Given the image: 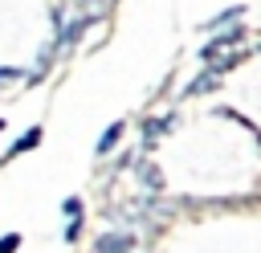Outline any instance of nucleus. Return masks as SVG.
Listing matches in <instances>:
<instances>
[{
	"label": "nucleus",
	"mask_w": 261,
	"mask_h": 253,
	"mask_svg": "<svg viewBox=\"0 0 261 253\" xmlns=\"http://www.w3.org/2000/svg\"><path fill=\"white\" fill-rule=\"evenodd\" d=\"M12 82H24V69H16V65H0V86H12Z\"/></svg>",
	"instance_id": "nucleus-10"
},
{
	"label": "nucleus",
	"mask_w": 261,
	"mask_h": 253,
	"mask_svg": "<svg viewBox=\"0 0 261 253\" xmlns=\"http://www.w3.org/2000/svg\"><path fill=\"white\" fill-rule=\"evenodd\" d=\"M241 16H245V4H232V8H224V12H216V16H212V20L204 24V29H212V33H216V29H228V24H237Z\"/></svg>",
	"instance_id": "nucleus-7"
},
{
	"label": "nucleus",
	"mask_w": 261,
	"mask_h": 253,
	"mask_svg": "<svg viewBox=\"0 0 261 253\" xmlns=\"http://www.w3.org/2000/svg\"><path fill=\"white\" fill-rule=\"evenodd\" d=\"M135 245H139L135 233H126V229H110V233H102V237L94 241V253H135Z\"/></svg>",
	"instance_id": "nucleus-1"
},
{
	"label": "nucleus",
	"mask_w": 261,
	"mask_h": 253,
	"mask_svg": "<svg viewBox=\"0 0 261 253\" xmlns=\"http://www.w3.org/2000/svg\"><path fill=\"white\" fill-rule=\"evenodd\" d=\"M171 127H175V114H163V118H147V122H143V139H147V147H151V143H155L163 131H171Z\"/></svg>",
	"instance_id": "nucleus-6"
},
{
	"label": "nucleus",
	"mask_w": 261,
	"mask_h": 253,
	"mask_svg": "<svg viewBox=\"0 0 261 253\" xmlns=\"http://www.w3.org/2000/svg\"><path fill=\"white\" fill-rule=\"evenodd\" d=\"M122 135H126V122L118 118V122H110V127L102 131V139H98V147H94V151H98V155H110V151L122 143Z\"/></svg>",
	"instance_id": "nucleus-5"
},
{
	"label": "nucleus",
	"mask_w": 261,
	"mask_h": 253,
	"mask_svg": "<svg viewBox=\"0 0 261 253\" xmlns=\"http://www.w3.org/2000/svg\"><path fill=\"white\" fill-rule=\"evenodd\" d=\"M139 180H143V188H151V192H159V188H163V175H159V167H155V163H143V167H139Z\"/></svg>",
	"instance_id": "nucleus-8"
},
{
	"label": "nucleus",
	"mask_w": 261,
	"mask_h": 253,
	"mask_svg": "<svg viewBox=\"0 0 261 253\" xmlns=\"http://www.w3.org/2000/svg\"><path fill=\"white\" fill-rule=\"evenodd\" d=\"M82 224H86V216H73V220H65V233H61V237H65V241H77V237H82Z\"/></svg>",
	"instance_id": "nucleus-11"
},
{
	"label": "nucleus",
	"mask_w": 261,
	"mask_h": 253,
	"mask_svg": "<svg viewBox=\"0 0 261 253\" xmlns=\"http://www.w3.org/2000/svg\"><path fill=\"white\" fill-rule=\"evenodd\" d=\"M61 212H65V220L86 216V212H82V196H65V200H61Z\"/></svg>",
	"instance_id": "nucleus-9"
},
{
	"label": "nucleus",
	"mask_w": 261,
	"mask_h": 253,
	"mask_svg": "<svg viewBox=\"0 0 261 253\" xmlns=\"http://www.w3.org/2000/svg\"><path fill=\"white\" fill-rule=\"evenodd\" d=\"M241 37H245V29H241V24H228V29H220V33L200 49V57H204V61H216V53H224V49H228V45H237Z\"/></svg>",
	"instance_id": "nucleus-2"
},
{
	"label": "nucleus",
	"mask_w": 261,
	"mask_h": 253,
	"mask_svg": "<svg viewBox=\"0 0 261 253\" xmlns=\"http://www.w3.org/2000/svg\"><path fill=\"white\" fill-rule=\"evenodd\" d=\"M41 139H45V131H41V127H29V131H24V135H20V139H16V143L4 151V159H16V155H24V151L41 147Z\"/></svg>",
	"instance_id": "nucleus-3"
},
{
	"label": "nucleus",
	"mask_w": 261,
	"mask_h": 253,
	"mask_svg": "<svg viewBox=\"0 0 261 253\" xmlns=\"http://www.w3.org/2000/svg\"><path fill=\"white\" fill-rule=\"evenodd\" d=\"M0 131H4V118H0Z\"/></svg>",
	"instance_id": "nucleus-14"
},
{
	"label": "nucleus",
	"mask_w": 261,
	"mask_h": 253,
	"mask_svg": "<svg viewBox=\"0 0 261 253\" xmlns=\"http://www.w3.org/2000/svg\"><path fill=\"white\" fill-rule=\"evenodd\" d=\"M216 86H220V73H216V69H204L196 82L184 86V98H200V94H208V90H216Z\"/></svg>",
	"instance_id": "nucleus-4"
},
{
	"label": "nucleus",
	"mask_w": 261,
	"mask_h": 253,
	"mask_svg": "<svg viewBox=\"0 0 261 253\" xmlns=\"http://www.w3.org/2000/svg\"><path fill=\"white\" fill-rule=\"evenodd\" d=\"M20 249V233H4L0 237V253H16Z\"/></svg>",
	"instance_id": "nucleus-12"
},
{
	"label": "nucleus",
	"mask_w": 261,
	"mask_h": 253,
	"mask_svg": "<svg viewBox=\"0 0 261 253\" xmlns=\"http://www.w3.org/2000/svg\"><path fill=\"white\" fill-rule=\"evenodd\" d=\"M86 4H102V0H86Z\"/></svg>",
	"instance_id": "nucleus-13"
}]
</instances>
